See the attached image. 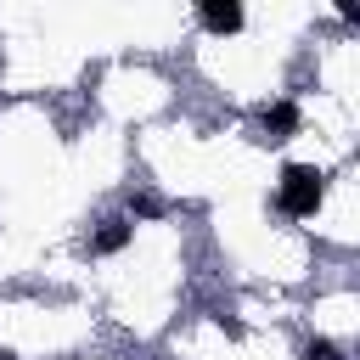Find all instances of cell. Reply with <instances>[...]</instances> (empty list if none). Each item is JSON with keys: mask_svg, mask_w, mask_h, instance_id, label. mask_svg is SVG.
Wrapping results in <instances>:
<instances>
[{"mask_svg": "<svg viewBox=\"0 0 360 360\" xmlns=\"http://www.w3.org/2000/svg\"><path fill=\"white\" fill-rule=\"evenodd\" d=\"M129 236H135V225H129V219H107V225L90 236V253H124V248H129Z\"/></svg>", "mask_w": 360, "mask_h": 360, "instance_id": "4", "label": "cell"}, {"mask_svg": "<svg viewBox=\"0 0 360 360\" xmlns=\"http://www.w3.org/2000/svg\"><path fill=\"white\" fill-rule=\"evenodd\" d=\"M326 197V169L315 163H281V180H276V208L287 219H309Z\"/></svg>", "mask_w": 360, "mask_h": 360, "instance_id": "1", "label": "cell"}, {"mask_svg": "<svg viewBox=\"0 0 360 360\" xmlns=\"http://www.w3.org/2000/svg\"><path fill=\"white\" fill-rule=\"evenodd\" d=\"M158 214H163V197H152V191L129 197V225H135V219H158Z\"/></svg>", "mask_w": 360, "mask_h": 360, "instance_id": "6", "label": "cell"}, {"mask_svg": "<svg viewBox=\"0 0 360 360\" xmlns=\"http://www.w3.org/2000/svg\"><path fill=\"white\" fill-rule=\"evenodd\" d=\"M197 22H202L208 34H236V28H242V6H236V0H202V6H197Z\"/></svg>", "mask_w": 360, "mask_h": 360, "instance_id": "3", "label": "cell"}, {"mask_svg": "<svg viewBox=\"0 0 360 360\" xmlns=\"http://www.w3.org/2000/svg\"><path fill=\"white\" fill-rule=\"evenodd\" d=\"M259 129H264V141H292L298 135V107L292 101H270V107H259Z\"/></svg>", "mask_w": 360, "mask_h": 360, "instance_id": "2", "label": "cell"}, {"mask_svg": "<svg viewBox=\"0 0 360 360\" xmlns=\"http://www.w3.org/2000/svg\"><path fill=\"white\" fill-rule=\"evenodd\" d=\"M298 360H343V349H338L332 338H304V349H298Z\"/></svg>", "mask_w": 360, "mask_h": 360, "instance_id": "5", "label": "cell"}, {"mask_svg": "<svg viewBox=\"0 0 360 360\" xmlns=\"http://www.w3.org/2000/svg\"><path fill=\"white\" fill-rule=\"evenodd\" d=\"M0 360H17V354H6V349H0Z\"/></svg>", "mask_w": 360, "mask_h": 360, "instance_id": "7", "label": "cell"}]
</instances>
